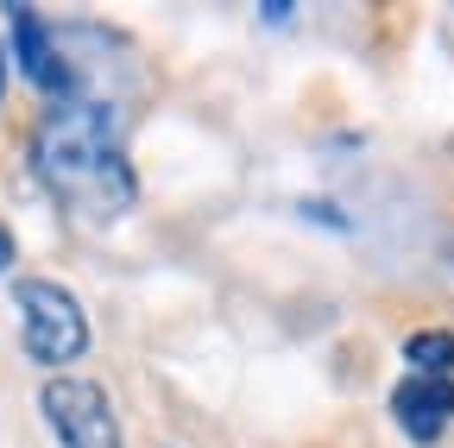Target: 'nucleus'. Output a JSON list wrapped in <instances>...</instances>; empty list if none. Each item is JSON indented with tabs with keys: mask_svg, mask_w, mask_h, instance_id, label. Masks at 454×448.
Here are the masks:
<instances>
[{
	"mask_svg": "<svg viewBox=\"0 0 454 448\" xmlns=\"http://www.w3.org/2000/svg\"><path fill=\"white\" fill-rule=\"evenodd\" d=\"M13 316H20V348L32 366L64 373L89 354V310L70 285L57 278H13Z\"/></svg>",
	"mask_w": 454,
	"mask_h": 448,
	"instance_id": "obj_2",
	"label": "nucleus"
},
{
	"mask_svg": "<svg viewBox=\"0 0 454 448\" xmlns=\"http://www.w3.org/2000/svg\"><path fill=\"white\" fill-rule=\"evenodd\" d=\"M20 265V240H13V228H7V221H0V278H7Z\"/></svg>",
	"mask_w": 454,
	"mask_h": 448,
	"instance_id": "obj_7",
	"label": "nucleus"
},
{
	"mask_svg": "<svg viewBox=\"0 0 454 448\" xmlns=\"http://www.w3.org/2000/svg\"><path fill=\"white\" fill-rule=\"evenodd\" d=\"M38 417L57 436V448H127L121 411H114L107 385L82 373H51L38 385Z\"/></svg>",
	"mask_w": 454,
	"mask_h": 448,
	"instance_id": "obj_3",
	"label": "nucleus"
},
{
	"mask_svg": "<svg viewBox=\"0 0 454 448\" xmlns=\"http://www.w3.org/2000/svg\"><path fill=\"white\" fill-rule=\"evenodd\" d=\"M391 423L404 429L417 448L442 442V429L454 423V379H423V373H404L391 385Z\"/></svg>",
	"mask_w": 454,
	"mask_h": 448,
	"instance_id": "obj_5",
	"label": "nucleus"
},
{
	"mask_svg": "<svg viewBox=\"0 0 454 448\" xmlns=\"http://www.w3.org/2000/svg\"><path fill=\"white\" fill-rule=\"evenodd\" d=\"M0 13H7V58L26 70V83H32L38 95H51V101H70V95H82L76 64L64 58L57 32L38 20V7H26V0H7Z\"/></svg>",
	"mask_w": 454,
	"mask_h": 448,
	"instance_id": "obj_4",
	"label": "nucleus"
},
{
	"mask_svg": "<svg viewBox=\"0 0 454 448\" xmlns=\"http://www.w3.org/2000/svg\"><path fill=\"white\" fill-rule=\"evenodd\" d=\"M0 101H7V44H0Z\"/></svg>",
	"mask_w": 454,
	"mask_h": 448,
	"instance_id": "obj_8",
	"label": "nucleus"
},
{
	"mask_svg": "<svg viewBox=\"0 0 454 448\" xmlns=\"http://www.w3.org/2000/svg\"><path fill=\"white\" fill-rule=\"evenodd\" d=\"M404 366L423 379H454V334L448 328H417L404 342Z\"/></svg>",
	"mask_w": 454,
	"mask_h": 448,
	"instance_id": "obj_6",
	"label": "nucleus"
},
{
	"mask_svg": "<svg viewBox=\"0 0 454 448\" xmlns=\"http://www.w3.org/2000/svg\"><path fill=\"white\" fill-rule=\"evenodd\" d=\"M32 177L70 221L107 228L139 202V171L127 158V121L101 95L51 101L32 127Z\"/></svg>",
	"mask_w": 454,
	"mask_h": 448,
	"instance_id": "obj_1",
	"label": "nucleus"
}]
</instances>
